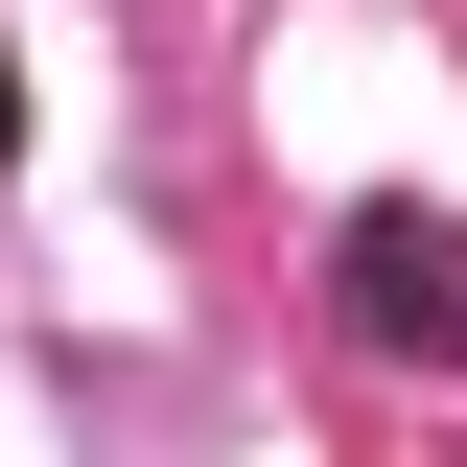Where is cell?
I'll return each mask as SVG.
<instances>
[{
    "label": "cell",
    "instance_id": "6da1fadb",
    "mask_svg": "<svg viewBox=\"0 0 467 467\" xmlns=\"http://www.w3.org/2000/svg\"><path fill=\"white\" fill-rule=\"evenodd\" d=\"M350 327L444 374V350H467V234L444 211H350Z\"/></svg>",
    "mask_w": 467,
    "mask_h": 467
},
{
    "label": "cell",
    "instance_id": "7a4b0ae2",
    "mask_svg": "<svg viewBox=\"0 0 467 467\" xmlns=\"http://www.w3.org/2000/svg\"><path fill=\"white\" fill-rule=\"evenodd\" d=\"M0 140H24V70H0Z\"/></svg>",
    "mask_w": 467,
    "mask_h": 467
}]
</instances>
